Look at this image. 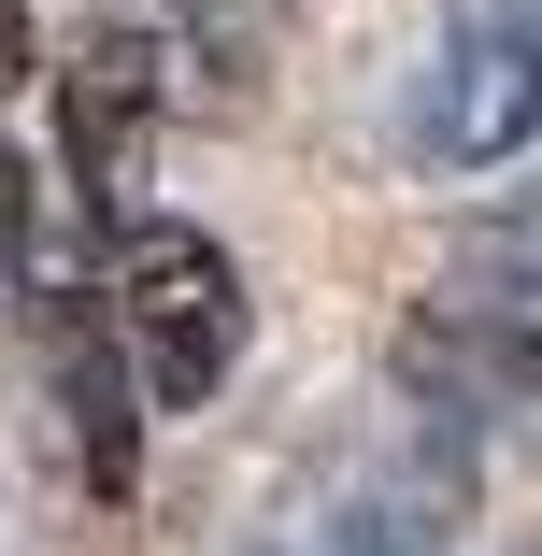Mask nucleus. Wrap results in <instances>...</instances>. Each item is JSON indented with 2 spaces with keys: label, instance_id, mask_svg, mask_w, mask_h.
Listing matches in <instances>:
<instances>
[{
  "label": "nucleus",
  "instance_id": "1",
  "mask_svg": "<svg viewBox=\"0 0 542 556\" xmlns=\"http://www.w3.org/2000/svg\"><path fill=\"white\" fill-rule=\"evenodd\" d=\"M100 343L129 357V400L157 414H200L243 357V271L214 229L186 214H129L115 243H100Z\"/></svg>",
  "mask_w": 542,
  "mask_h": 556
},
{
  "label": "nucleus",
  "instance_id": "2",
  "mask_svg": "<svg viewBox=\"0 0 542 556\" xmlns=\"http://www.w3.org/2000/svg\"><path fill=\"white\" fill-rule=\"evenodd\" d=\"M414 143L443 172H514L528 157V0H457L414 72Z\"/></svg>",
  "mask_w": 542,
  "mask_h": 556
},
{
  "label": "nucleus",
  "instance_id": "3",
  "mask_svg": "<svg viewBox=\"0 0 542 556\" xmlns=\"http://www.w3.org/2000/svg\"><path fill=\"white\" fill-rule=\"evenodd\" d=\"M157 115H172V43H157L143 15L86 29V43H72V72H58V172H72V200L115 214V200L143 186Z\"/></svg>",
  "mask_w": 542,
  "mask_h": 556
},
{
  "label": "nucleus",
  "instance_id": "4",
  "mask_svg": "<svg viewBox=\"0 0 542 556\" xmlns=\"http://www.w3.org/2000/svg\"><path fill=\"white\" fill-rule=\"evenodd\" d=\"M457 514H471V442L371 471V485L329 514V542H314V556H443V542H457Z\"/></svg>",
  "mask_w": 542,
  "mask_h": 556
},
{
  "label": "nucleus",
  "instance_id": "5",
  "mask_svg": "<svg viewBox=\"0 0 542 556\" xmlns=\"http://www.w3.org/2000/svg\"><path fill=\"white\" fill-rule=\"evenodd\" d=\"M29 72H43V43H29V0H0V100H15Z\"/></svg>",
  "mask_w": 542,
  "mask_h": 556
}]
</instances>
